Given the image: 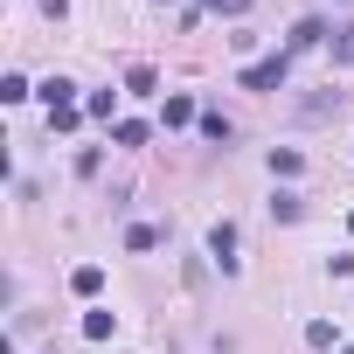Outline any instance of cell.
<instances>
[{
  "mask_svg": "<svg viewBox=\"0 0 354 354\" xmlns=\"http://www.w3.org/2000/svg\"><path fill=\"white\" fill-rule=\"evenodd\" d=\"M160 8H167V0H160Z\"/></svg>",
  "mask_w": 354,
  "mask_h": 354,
  "instance_id": "2e32d148",
  "label": "cell"
},
{
  "mask_svg": "<svg viewBox=\"0 0 354 354\" xmlns=\"http://www.w3.org/2000/svg\"><path fill=\"white\" fill-rule=\"evenodd\" d=\"M347 354H354V347H347Z\"/></svg>",
  "mask_w": 354,
  "mask_h": 354,
  "instance_id": "e0dca14e",
  "label": "cell"
},
{
  "mask_svg": "<svg viewBox=\"0 0 354 354\" xmlns=\"http://www.w3.org/2000/svg\"><path fill=\"white\" fill-rule=\"evenodd\" d=\"M160 118H167V125H188V118H195V97H167Z\"/></svg>",
  "mask_w": 354,
  "mask_h": 354,
  "instance_id": "ba28073f",
  "label": "cell"
},
{
  "mask_svg": "<svg viewBox=\"0 0 354 354\" xmlns=\"http://www.w3.org/2000/svg\"><path fill=\"white\" fill-rule=\"evenodd\" d=\"M319 35H326V21H319V15H306V21H299V28H292V49H313V42H319ZM292 49H285V56H292Z\"/></svg>",
  "mask_w": 354,
  "mask_h": 354,
  "instance_id": "277c9868",
  "label": "cell"
},
{
  "mask_svg": "<svg viewBox=\"0 0 354 354\" xmlns=\"http://www.w3.org/2000/svg\"><path fill=\"white\" fill-rule=\"evenodd\" d=\"M216 15H250V0H209Z\"/></svg>",
  "mask_w": 354,
  "mask_h": 354,
  "instance_id": "4fadbf2b",
  "label": "cell"
},
{
  "mask_svg": "<svg viewBox=\"0 0 354 354\" xmlns=\"http://www.w3.org/2000/svg\"><path fill=\"white\" fill-rule=\"evenodd\" d=\"M70 285H77V299H97V292H104V271H97V264H77Z\"/></svg>",
  "mask_w": 354,
  "mask_h": 354,
  "instance_id": "3957f363",
  "label": "cell"
},
{
  "mask_svg": "<svg viewBox=\"0 0 354 354\" xmlns=\"http://www.w3.org/2000/svg\"><path fill=\"white\" fill-rule=\"evenodd\" d=\"M299 167H306V160H299L292 146H278V153H271V174H278V181H292V174H299Z\"/></svg>",
  "mask_w": 354,
  "mask_h": 354,
  "instance_id": "5b68a950",
  "label": "cell"
},
{
  "mask_svg": "<svg viewBox=\"0 0 354 354\" xmlns=\"http://www.w3.org/2000/svg\"><path fill=\"white\" fill-rule=\"evenodd\" d=\"M153 84H160V77H153V63H132V70H125V91H139V97H146Z\"/></svg>",
  "mask_w": 354,
  "mask_h": 354,
  "instance_id": "8992f818",
  "label": "cell"
},
{
  "mask_svg": "<svg viewBox=\"0 0 354 354\" xmlns=\"http://www.w3.org/2000/svg\"><path fill=\"white\" fill-rule=\"evenodd\" d=\"M153 243H160L153 223H132V230H125V250H153Z\"/></svg>",
  "mask_w": 354,
  "mask_h": 354,
  "instance_id": "52a82bcc",
  "label": "cell"
},
{
  "mask_svg": "<svg viewBox=\"0 0 354 354\" xmlns=\"http://www.w3.org/2000/svg\"><path fill=\"white\" fill-rule=\"evenodd\" d=\"M77 118H84V111H77V104H49V132H70V125H77Z\"/></svg>",
  "mask_w": 354,
  "mask_h": 354,
  "instance_id": "9c48e42d",
  "label": "cell"
},
{
  "mask_svg": "<svg viewBox=\"0 0 354 354\" xmlns=\"http://www.w3.org/2000/svg\"><path fill=\"white\" fill-rule=\"evenodd\" d=\"M118 146H146V125L139 118H118Z\"/></svg>",
  "mask_w": 354,
  "mask_h": 354,
  "instance_id": "7c38bea8",
  "label": "cell"
},
{
  "mask_svg": "<svg viewBox=\"0 0 354 354\" xmlns=\"http://www.w3.org/2000/svg\"><path fill=\"white\" fill-rule=\"evenodd\" d=\"M347 230H354V209H347Z\"/></svg>",
  "mask_w": 354,
  "mask_h": 354,
  "instance_id": "9a60e30c",
  "label": "cell"
},
{
  "mask_svg": "<svg viewBox=\"0 0 354 354\" xmlns=\"http://www.w3.org/2000/svg\"><path fill=\"white\" fill-rule=\"evenodd\" d=\"M333 63H354V21H347V28H333Z\"/></svg>",
  "mask_w": 354,
  "mask_h": 354,
  "instance_id": "8fae6325",
  "label": "cell"
},
{
  "mask_svg": "<svg viewBox=\"0 0 354 354\" xmlns=\"http://www.w3.org/2000/svg\"><path fill=\"white\" fill-rule=\"evenodd\" d=\"M271 216H278V223H299V195H292V188H278V202H271Z\"/></svg>",
  "mask_w": 354,
  "mask_h": 354,
  "instance_id": "30bf717a",
  "label": "cell"
},
{
  "mask_svg": "<svg viewBox=\"0 0 354 354\" xmlns=\"http://www.w3.org/2000/svg\"><path fill=\"white\" fill-rule=\"evenodd\" d=\"M209 250H216V264H223V271H236V230H230V223H216V230H209Z\"/></svg>",
  "mask_w": 354,
  "mask_h": 354,
  "instance_id": "7a4b0ae2",
  "label": "cell"
},
{
  "mask_svg": "<svg viewBox=\"0 0 354 354\" xmlns=\"http://www.w3.org/2000/svg\"><path fill=\"white\" fill-rule=\"evenodd\" d=\"M42 15H49V21H63V15H70V0H42Z\"/></svg>",
  "mask_w": 354,
  "mask_h": 354,
  "instance_id": "5bb4252c",
  "label": "cell"
},
{
  "mask_svg": "<svg viewBox=\"0 0 354 354\" xmlns=\"http://www.w3.org/2000/svg\"><path fill=\"white\" fill-rule=\"evenodd\" d=\"M285 77H292V56H264L243 70V91H285Z\"/></svg>",
  "mask_w": 354,
  "mask_h": 354,
  "instance_id": "6da1fadb",
  "label": "cell"
}]
</instances>
